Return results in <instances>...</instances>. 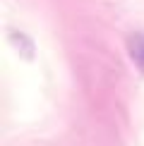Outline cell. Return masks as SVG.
<instances>
[{"mask_svg": "<svg viewBox=\"0 0 144 146\" xmlns=\"http://www.w3.org/2000/svg\"><path fill=\"white\" fill-rule=\"evenodd\" d=\"M127 50H130L132 62H135L137 67L144 72V34L130 36V41H127Z\"/></svg>", "mask_w": 144, "mask_h": 146, "instance_id": "obj_1", "label": "cell"}]
</instances>
